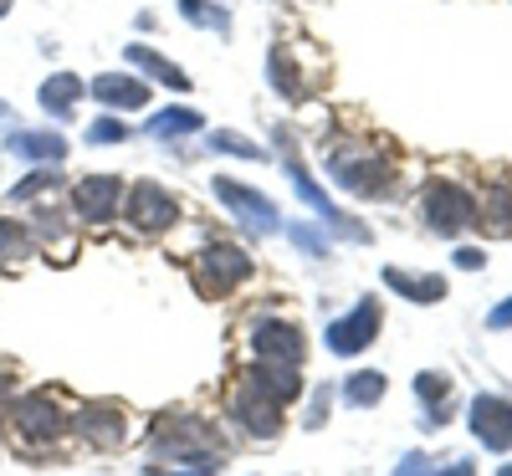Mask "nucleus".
<instances>
[{
  "mask_svg": "<svg viewBox=\"0 0 512 476\" xmlns=\"http://www.w3.org/2000/svg\"><path fill=\"white\" fill-rule=\"evenodd\" d=\"M482 262H487V256H482V251H456V267H466V272H477Z\"/></svg>",
  "mask_w": 512,
  "mask_h": 476,
  "instance_id": "obj_25",
  "label": "nucleus"
},
{
  "mask_svg": "<svg viewBox=\"0 0 512 476\" xmlns=\"http://www.w3.org/2000/svg\"><path fill=\"white\" fill-rule=\"evenodd\" d=\"M472 215H477V205H472V195H466L461 185H451V180L425 185V221H431L441 236L461 231L466 221H472Z\"/></svg>",
  "mask_w": 512,
  "mask_h": 476,
  "instance_id": "obj_1",
  "label": "nucleus"
},
{
  "mask_svg": "<svg viewBox=\"0 0 512 476\" xmlns=\"http://www.w3.org/2000/svg\"><path fill=\"white\" fill-rule=\"evenodd\" d=\"M123 57H128V62H134V67H144L149 77H159V82H164V88H175V93H185V88H190V77H185V72H180L175 62H164L159 52H149V47H128Z\"/></svg>",
  "mask_w": 512,
  "mask_h": 476,
  "instance_id": "obj_12",
  "label": "nucleus"
},
{
  "mask_svg": "<svg viewBox=\"0 0 512 476\" xmlns=\"http://www.w3.org/2000/svg\"><path fill=\"white\" fill-rule=\"evenodd\" d=\"M374 328H379V302L364 297L344 323H333V328H328V349H333V354H359L364 343L374 338Z\"/></svg>",
  "mask_w": 512,
  "mask_h": 476,
  "instance_id": "obj_4",
  "label": "nucleus"
},
{
  "mask_svg": "<svg viewBox=\"0 0 512 476\" xmlns=\"http://www.w3.org/2000/svg\"><path fill=\"white\" fill-rule=\"evenodd\" d=\"M6 11H11V0H0V16H6Z\"/></svg>",
  "mask_w": 512,
  "mask_h": 476,
  "instance_id": "obj_28",
  "label": "nucleus"
},
{
  "mask_svg": "<svg viewBox=\"0 0 512 476\" xmlns=\"http://www.w3.org/2000/svg\"><path fill=\"white\" fill-rule=\"evenodd\" d=\"M251 349L262 359H272V364H297L303 359V338H297L292 323H262L251 333Z\"/></svg>",
  "mask_w": 512,
  "mask_h": 476,
  "instance_id": "obj_7",
  "label": "nucleus"
},
{
  "mask_svg": "<svg viewBox=\"0 0 512 476\" xmlns=\"http://www.w3.org/2000/svg\"><path fill=\"white\" fill-rule=\"evenodd\" d=\"M384 282H390V287H400L405 297H420V302H436L446 287H441V277H425V282H410L405 272H384Z\"/></svg>",
  "mask_w": 512,
  "mask_h": 476,
  "instance_id": "obj_18",
  "label": "nucleus"
},
{
  "mask_svg": "<svg viewBox=\"0 0 512 476\" xmlns=\"http://www.w3.org/2000/svg\"><path fill=\"white\" fill-rule=\"evenodd\" d=\"M52 180H57L52 169H47V175H31V180H21V185L11 190V200H26V195H36V190H52Z\"/></svg>",
  "mask_w": 512,
  "mask_h": 476,
  "instance_id": "obj_23",
  "label": "nucleus"
},
{
  "mask_svg": "<svg viewBox=\"0 0 512 476\" xmlns=\"http://www.w3.org/2000/svg\"><path fill=\"white\" fill-rule=\"evenodd\" d=\"M128 221H134L139 231H164L169 221H175V200H169L154 180H139L134 190H128Z\"/></svg>",
  "mask_w": 512,
  "mask_h": 476,
  "instance_id": "obj_3",
  "label": "nucleus"
},
{
  "mask_svg": "<svg viewBox=\"0 0 512 476\" xmlns=\"http://www.w3.org/2000/svg\"><path fill=\"white\" fill-rule=\"evenodd\" d=\"M200 123H205V118L190 113V108H169V113L154 118V134H159V139H175V134H195Z\"/></svg>",
  "mask_w": 512,
  "mask_h": 476,
  "instance_id": "obj_16",
  "label": "nucleus"
},
{
  "mask_svg": "<svg viewBox=\"0 0 512 476\" xmlns=\"http://www.w3.org/2000/svg\"><path fill=\"white\" fill-rule=\"evenodd\" d=\"M6 113H11V108H6V103H0V118H6Z\"/></svg>",
  "mask_w": 512,
  "mask_h": 476,
  "instance_id": "obj_29",
  "label": "nucleus"
},
{
  "mask_svg": "<svg viewBox=\"0 0 512 476\" xmlns=\"http://www.w3.org/2000/svg\"><path fill=\"white\" fill-rule=\"evenodd\" d=\"M451 476H472V466H456V471H451Z\"/></svg>",
  "mask_w": 512,
  "mask_h": 476,
  "instance_id": "obj_27",
  "label": "nucleus"
},
{
  "mask_svg": "<svg viewBox=\"0 0 512 476\" xmlns=\"http://www.w3.org/2000/svg\"><path fill=\"white\" fill-rule=\"evenodd\" d=\"M93 93H98L103 103H113V108H144V103H149V88H144L139 77H98Z\"/></svg>",
  "mask_w": 512,
  "mask_h": 476,
  "instance_id": "obj_10",
  "label": "nucleus"
},
{
  "mask_svg": "<svg viewBox=\"0 0 512 476\" xmlns=\"http://www.w3.org/2000/svg\"><path fill=\"white\" fill-rule=\"evenodd\" d=\"M446 389H451V379H446V374H425V379H420V395H425V400L446 395Z\"/></svg>",
  "mask_w": 512,
  "mask_h": 476,
  "instance_id": "obj_24",
  "label": "nucleus"
},
{
  "mask_svg": "<svg viewBox=\"0 0 512 476\" xmlns=\"http://www.w3.org/2000/svg\"><path fill=\"white\" fill-rule=\"evenodd\" d=\"M82 436H88L93 446H118L123 441V410H113V405L88 410L82 415Z\"/></svg>",
  "mask_w": 512,
  "mask_h": 476,
  "instance_id": "obj_14",
  "label": "nucleus"
},
{
  "mask_svg": "<svg viewBox=\"0 0 512 476\" xmlns=\"http://www.w3.org/2000/svg\"><path fill=\"white\" fill-rule=\"evenodd\" d=\"M246 272H251V262H246L241 246H205V256H200V292L221 297V292H231Z\"/></svg>",
  "mask_w": 512,
  "mask_h": 476,
  "instance_id": "obj_2",
  "label": "nucleus"
},
{
  "mask_svg": "<svg viewBox=\"0 0 512 476\" xmlns=\"http://www.w3.org/2000/svg\"><path fill=\"white\" fill-rule=\"evenodd\" d=\"M216 195L221 200H231L241 215H251L256 226H277V215H272V205H267V195H256V190H241L236 180H216Z\"/></svg>",
  "mask_w": 512,
  "mask_h": 476,
  "instance_id": "obj_11",
  "label": "nucleus"
},
{
  "mask_svg": "<svg viewBox=\"0 0 512 476\" xmlns=\"http://www.w3.org/2000/svg\"><path fill=\"white\" fill-rule=\"evenodd\" d=\"M72 200H77V215H88V221H108V215L123 205V180L118 175H88L72 190Z\"/></svg>",
  "mask_w": 512,
  "mask_h": 476,
  "instance_id": "obj_5",
  "label": "nucleus"
},
{
  "mask_svg": "<svg viewBox=\"0 0 512 476\" xmlns=\"http://www.w3.org/2000/svg\"><path fill=\"white\" fill-rule=\"evenodd\" d=\"M77 98H82V77H72V72H57L52 82H41V108L57 118H67Z\"/></svg>",
  "mask_w": 512,
  "mask_h": 476,
  "instance_id": "obj_13",
  "label": "nucleus"
},
{
  "mask_svg": "<svg viewBox=\"0 0 512 476\" xmlns=\"http://www.w3.org/2000/svg\"><path fill=\"white\" fill-rule=\"evenodd\" d=\"M472 425H477V436L492 446V451H507L512 446V405L507 400H477V410H472Z\"/></svg>",
  "mask_w": 512,
  "mask_h": 476,
  "instance_id": "obj_8",
  "label": "nucleus"
},
{
  "mask_svg": "<svg viewBox=\"0 0 512 476\" xmlns=\"http://www.w3.org/2000/svg\"><path fill=\"white\" fill-rule=\"evenodd\" d=\"M502 476H512V466H507V471H502Z\"/></svg>",
  "mask_w": 512,
  "mask_h": 476,
  "instance_id": "obj_30",
  "label": "nucleus"
},
{
  "mask_svg": "<svg viewBox=\"0 0 512 476\" xmlns=\"http://www.w3.org/2000/svg\"><path fill=\"white\" fill-rule=\"evenodd\" d=\"M210 144H216V149H231V154H246V159H262V149H256L251 139H241V134H216Z\"/></svg>",
  "mask_w": 512,
  "mask_h": 476,
  "instance_id": "obj_21",
  "label": "nucleus"
},
{
  "mask_svg": "<svg viewBox=\"0 0 512 476\" xmlns=\"http://www.w3.org/2000/svg\"><path fill=\"white\" fill-rule=\"evenodd\" d=\"M11 149L16 154H31V159H62L67 154V139L62 134H16Z\"/></svg>",
  "mask_w": 512,
  "mask_h": 476,
  "instance_id": "obj_15",
  "label": "nucleus"
},
{
  "mask_svg": "<svg viewBox=\"0 0 512 476\" xmlns=\"http://www.w3.org/2000/svg\"><path fill=\"white\" fill-rule=\"evenodd\" d=\"M282 410H287L282 400H272L262 384L246 379V395H241V410L236 415H241V425L251 430V436H277V430H282Z\"/></svg>",
  "mask_w": 512,
  "mask_h": 476,
  "instance_id": "obj_6",
  "label": "nucleus"
},
{
  "mask_svg": "<svg viewBox=\"0 0 512 476\" xmlns=\"http://www.w3.org/2000/svg\"><path fill=\"white\" fill-rule=\"evenodd\" d=\"M31 246H36V241H31V231H26V226L0 221V256H6V262H21V256H26Z\"/></svg>",
  "mask_w": 512,
  "mask_h": 476,
  "instance_id": "obj_17",
  "label": "nucleus"
},
{
  "mask_svg": "<svg viewBox=\"0 0 512 476\" xmlns=\"http://www.w3.org/2000/svg\"><path fill=\"white\" fill-rule=\"evenodd\" d=\"M16 425L26 430L31 441H57L62 430H67V420H62V410L52 405V400H41V395H31L26 405H16Z\"/></svg>",
  "mask_w": 512,
  "mask_h": 476,
  "instance_id": "obj_9",
  "label": "nucleus"
},
{
  "mask_svg": "<svg viewBox=\"0 0 512 476\" xmlns=\"http://www.w3.org/2000/svg\"><path fill=\"white\" fill-rule=\"evenodd\" d=\"M180 11H185L195 26H210V31H226V26H231V21H226V11L205 6V0H180Z\"/></svg>",
  "mask_w": 512,
  "mask_h": 476,
  "instance_id": "obj_19",
  "label": "nucleus"
},
{
  "mask_svg": "<svg viewBox=\"0 0 512 476\" xmlns=\"http://www.w3.org/2000/svg\"><path fill=\"white\" fill-rule=\"evenodd\" d=\"M507 323H512V302H502V308L492 313V328H507Z\"/></svg>",
  "mask_w": 512,
  "mask_h": 476,
  "instance_id": "obj_26",
  "label": "nucleus"
},
{
  "mask_svg": "<svg viewBox=\"0 0 512 476\" xmlns=\"http://www.w3.org/2000/svg\"><path fill=\"white\" fill-rule=\"evenodd\" d=\"M88 139H93V144H113V139H128V128H123L118 118H98V128H93Z\"/></svg>",
  "mask_w": 512,
  "mask_h": 476,
  "instance_id": "obj_22",
  "label": "nucleus"
},
{
  "mask_svg": "<svg viewBox=\"0 0 512 476\" xmlns=\"http://www.w3.org/2000/svg\"><path fill=\"white\" fill-rule=\"evenodd\" d=\"M379 395H384V379H379V374H359V379L349 384V400H354V405H374Z\"/></svg>",
  "mask_w": 512,
  "mask_h": 476,
  "instance_id": "obj_20",
  "label": "nucleus"
}]
</instances>
